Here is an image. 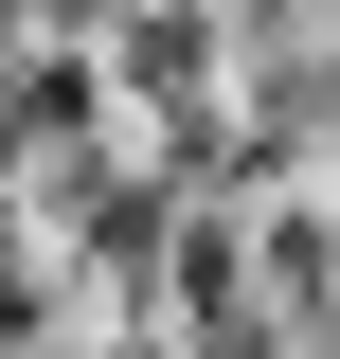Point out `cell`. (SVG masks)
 Segmentation results:
<instances>
[{
    "label": "cell",
    "instance_id": "1",
    "mask_svg": "<svg viewBox=\"0 0 340 359\" xmlns=\"http://www.w3.org/2000/svg\"><path fill=\"white\" fill-rule=\"evenodd\" d=\"M108 72L162 90V108H197V90L233 72V36H215V18H126V36H108Z\"/></svg>",
    "mask_w": 340,
    "mask_h": 359
}]
</instances>
